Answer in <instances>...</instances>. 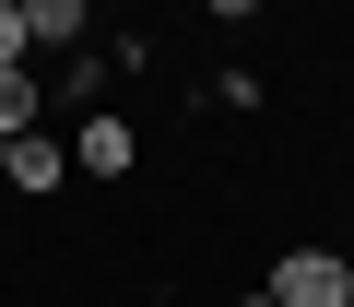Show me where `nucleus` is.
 Here are the masks:
<instances>
[{
	"mask_svg": "<svg viewBox=\"0 0 354 307\" xmlns=\"http://www.w3.org/2000/svg\"><path fill=\"white\" fill-rule=\"evenodd\" d=\"M0 178H12V189H24V201H48V189H59V178H71V142H59V130H24V142H12V154H0Z\"/></svg>",
	"mask_w": 354,
	"mask_h": 307,
	"instance_id": "obj_3",
	"label": "nucleus"
},
{
	"mask_svg": "<svg viewBox=\"0 0 354 307\" xmlns=\"http://www.w3.org/2000/svg\"><path fill=\"white\" fill-rule=\"evenodd\" d=\"M130 166H142L130 118H71V178H130Z\"/></svg>",
	"mask_w": 354,
	"mask_h": 307,
	"instance_id": "obj_2",
	"label": "nucleus"
},
{
	"mask_svg": "<svg viewBox=\"0 0 354 307\" xmlns=\"http://www.w3.org/2000/svg\"><path fill=\"white\" fill-rule=\"evenodd\" d=\"M24 130H48V83L36 71H0V154H12Z\"/></svg>",
	"mask_w": 354,
	"mask_h": 307,
	"instance_id": "obj_5",
	"label": "nucleus"
},
{
	"mask_svg": "<svg viewBox=\"0 0 354 307\" xmlns=\"http://www.w3.org/2000/svg\"><path fill=\"white\" fill-rule=\"evenodd\" d=\"M36 48H24V0H0V71H24Z\"/></svg>",
	"mask_w": 354,
	"mask_h": 307,
	"instance_id": "obj_6",
	"label": "nucleus"
},
{
	"mask_svg": "<svg viewBox=\"0 0 354 307\" xmlns=\"http://www.w3.org/2000/svg\"><path fill=\"white\" fill-rule=\"evenodd\" d=\"M24 48L83 59V48H95V0H24Z\"/></svg>",
	"mask_w": 354,
	"mask_h": 307,
	"instance_id": "obj_4",
	"label": "nucleus"
},
{
	"mask_svg": "<svg viewBox=\"0 0 354 307\" xmlns=\"http://www.w3.org/2000/svg\"><path fill=\"white\" fill-rule=\"evenodd\" d=\"M260 295H272V307H354V260H342V248H283Z\"/></svg>",
	"mask_w": 354,
	"mask_h": 307,
	"instance_id": "obj_1",
	"label": "nucleus"
},
{
	"mask_svg": "<svg viewBox=\"0 0 354 307\" xmlns=\"http://www.w3.org/2000/svg\"><path fill=\"white\" fill-rule=\"evenodd\" d=\"M236 307H272V295H236Z\"/></svg>",
	"mask_w": 354,
	"mask_h": 307,
	"instance_id": "obj_7",
	"label": "nucleus"
}]
</instances>
